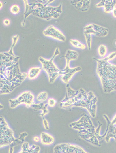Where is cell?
<instances>
[{
	"label": "cell",
	"mask_w": 116,
	"mask_h": 153,
	"mask_svg": "<svg viewBox=\"0 0 116 153\" xmlns=\"http://www.w3.org/2000/svg\"><path fill=\"white\" fill-rule=\"evenodd\" d=\"M111 124L113 125H116V114L111 121Z\"/></svg>",
	"instance_id": "cell-31"
},
{
	"label": "cell",
	"mask_w": 116,
	"mask_h": 153,
	"mask_svg": "<svg viewBox=\"0 0 116 153\" xmlns=\"http://www.w3.org/2000/svg\"><path fill=\"white\" fill-rule=\"evenodd\" d=\"M42 68L40 67H32L30 68L27 73V77L30 80L36 78L39 75Z\"/></svg>",
	"instance_id": "cell-21"
},
{
	"label": "cell",
	"mask_w": 116,
	"mask_h": 153,
	"mask_svg": "<svg viewBox=\"0 0 116 153\" xmlns=\"http://www.w3.org/2000/svg\"><path fill=\"white\" fill-rule=\"evenodd\" d=\"M116 5L115 0H102L96 4L95 7L97 8L103 7L105 13H110L112 12Z\"/></svg>",
	"instance_id": "cell-14"
},
{
	"label": "cell",
	"mask_w": 116,
	"mask_h": 153,
	"mask_svg": "<svg viewBox=\"0 0 116 153\" xmlns=\"http://www.w3.org/2000/svg\"><path fill=\"white\" fill-rule=\"evenodd\" d=\"M0 109H1L3 107V106L1 103L0 104Z\"/></svg>",
	"instance_id": "cell-34"
},
{
	"label": "cell",
	"mask_w": 116,
	"mask_h": 153,
	"mask_svg": "<svg viewBox=\"0 0 116 153\" xmlns=\"http://www.w3.org/2000/svg\"><path fill=\"white\" fill-rule=\"evenodd\" d=\"M97 62L96 73L106 93L116 90V65L103 58H93Z\"/></svg>",
	"instance_id": "cell-4"
},
{
	"label": "cell",
	"mask_w": 116,
	"mask_h": 153,
	"mask_svg": "<svg viewBox=\"0 0 116 153\" xmlns=\"http://www.w3.org/2000/svg\"><path fill=\"white\" fill-rule=\"evenodd\" d=\"M108 32L107 28L94 23L89 24L84 28L83 33L93 35L98 37H105Z\"/></svg>",
	"instance_id": "cell-10"
},
{
	"label": "cell",
	"mask_w": 116,
	"mask_h": 153,
	"mask_svg": "<svg viewBox=\"0 0 116 153\" xmlns=\"http://www.w3.org/2000/svg\"><path fill=\"white\" fill-rule=\"evenodd\" d=\"M78 53L76 51L72 50H68L66 52L65 55L63 56L66 61H70L76 60L78 56Z\"/></svg>",
	"instance_id": "cell-20"
},
{
	"label": "cell",
	"mask_w": 116,
	"mask_h": 153,
	"mask_svg": "<svg viewBox=\"0 0 116 153\" xmlns=\"http://www.w3.org/2000/svg\"><path fill=\"white\" fill-rule=\"evenodd\" d=\"M66 61L65 67L63 69L61 70V79L63 82L67 84L68 83L75 74L81 71V68L80 66L71 68L70 66V62L68 61Z\"/></svg>",
	"instance_id": "cell-11"
},
{
	"label": "cell",
	"mask_w": 116,
	"mask_h": 153,
	"mask_svg": "<svg viewBox=\"0 0 116 153\" xmlns=\"http://www.w3.org/2000/svg\"><path fill=\"white\" fill-rule=\"evenodd\" d=\"M42 118V123L44 128L46 130H48L49 129V124L47 120L44 117Z\"/></svg>",
	"instance_id": "cell-29"
},
{
	"label": "cell",
	"mask_w": 116,
	"mask_h": 153,
	"mask_svg": "<svg viewBox=\"0 0 116 153\" xmlns=\"http://www.w3.org/2000/svg\"><path fill=\"white\" fill-rule=\"evenodd\" d=\"M116 57V51L113 52L106 57L103 58L104 60L109 61L114 59Z\"/></svg>",
	"instance_id": "cell-26"
},
{
	"label": "cell",
	"mask_w": 116,
	"mask_h": 153,
	"mask_svg": "<svg viewBox=\"0 0 116 153\" xmlns=\"http://www.w3.org/2000/svg\"><path fill=\"white\" fill-rule=\"evenodd\" d=\"M48 98V94L46 91H43L39 93L36 97L37 100L42 102L46 100Z\"/></svg>",
	"instance_id": "cell-23"
},
{
	"label": "cell",
	"mask_w": 116,
	"mask_h": 153,
	"mask_svg": "<svg viewBox=\"0 0 116 153\" xmlns=\"http://www.w3.org/2000/svg\"><path fill=\"white\" fill-rule=\"evenodd\" d=\"M34 95L31 91H24L16 98L9 100L10 107L12 109H14L20 105L23 104L27 107H30L34 103Z\"/></svg>",
	"instance_id": "cell-8"
},
{
	"label": "cell",
	"mask_w": 116,
	"mask_h": 153,
	"mask_svg": "<svg viewBox=\"0 0 116 153\" xmlns=\"http://www.w3.org/2000/svg\"><path fill=\"white\" fill-rule=\"evenodd\" d=\"M45 36H48L61 41H64L66 37L63 33L52 25L48 27L43 32Z\"/></svg>",
	"instance_id": "cell-12"
},
{
	"label": "cell",
	"mask_w": 116,
	"mask_h": 153,
	"mask_svg": "<svg viewBox=\"0 0 116 153\" xmlns=\"http://www.w3.org/2000/svg\"><path fill=\"white\" fill-rule=\"evenodd\" d=\"M116 45V42H115V43Z\"/></svg>",
	"instance_id": "cell-36"
},
{
	"label": "cell",
	"mask_w": 116,
	"mask_h": 153,
	"mask_svg": "<svg viewBox=\"0 0 116 153\" xmlns=\"http://www.w3.org/2000/svg\"><path fill=\"white\" fill-rule=\"evenodd\" d=\"M16 139L4 117L0 116V147L10 145Z\"/></svg>",
	"instance_id": "cell-7"
},
{
	"label": "cell",
	"mask_w": 116,
	"mask_h": 153,
	"mask_svg": "<svg viewBox=\"0 0 116 153\" xmlns=\"http://www.w3.org/2000/svg\"><path fill=\"white\" fill-rule=\"evenodd\" d=\"M33 139L34 141L36 142H39L40 139L39 137L37 136H35L34 137Z\"/></svg>",
	"instance_id": "cell-32"
},
{
	"label": "cell",
	"mask_w": 116,
	"mask_h": 153,
	"mask_svg": "<svg viewBox=\"0 0 116 153\" xmlns=\"http://www.w3.org/2000/svg\"><path fill=\"white\" fill-rule=\"evenodd\" d=\"M40 150L39 146L33 144L30 146L28 142L24 141L22 144L21 150L19 153H38Z\"/></svg>",
	"instance_id": "cell-16"
},
{
	"label": "cell",
	"mask_w": 116,
	"mask_h": 153,
	"mask_svg": "<svg viewBox=\"0 0 116 153\" xmlns=\"http://www.w3.org/2000/svg\"><path fill=\"white\" fill-rule=\"evenodd\" d=\"M3 23L5 26H7L10 24V21L8 19H6L4 20Z\"/></svg>",
	"instance_id": "cell-30"
},
{
	"label": "cell",
	"mask_w": 116,
	"mask_h": 153,
	"mask_svg": "<svg viewBox=\"0 0 116 153\" xmlns=\"http://www.w3.org/2000/svg\"><path fill=\"white\" fill-rule=\"evenodd\" d=\"M28 136L27 133L26 132H24L20 133L19 135V137L16 139L14 141L10 144L9 150V153H13L14 152V148L16 146L22 144L24 142L25 138Z\"/></svg>",
	"instance_id": "cell-18"
},
{
	"label": "cell",
	"mask_w": 116,
	"mask_h": 153,
	"mask_svg": "<svg viewBox=\"0 0 116 153\" xmlns=\"http://www.w3.org/2000/svg\"><path fill=\"white\" fill-rule=\"evenodd\" d=\"M20 10L19 7L17 5H14L10 8V11L12 13L16 14L19 13Z\"/></svg>",
	"instance_id": "cell-27"
},
{
	"label": "cell",
	"mask_w": 116,
	"mask_h": 153,
	"mask_svg": "<svg viewBox=\"0 0 116 153\" xmlns=\"http://www.w3.org/2000/svg\"><path fill=\"white\" fill-rule=\"evenodd\" d=\"M70 42L71 44L74 47L84 49L86 48V45L82 43L80 41L76 39H70Z\"/></svg>",
	"instance_id": "cell-22"
},
{
	"label": "cell",
	"mask_w": 116,
	"mask_h": 153,
	"mask_svg": "<svg viewBox=\"0 0 116 153\" xmlns=\"http://www.w3.org/2000/svg\"><path fill=\"white\" fill-rule=\"evenodd\" d=\"M54 1L48 0L46 3L43 4L40 2L33 3L32 5V14L37 17L49 20L51 18H57L62 12V3L56 7L48 6V5Z\"/></svg>",
	"instance_id": "cell-5"
},
{
	"label": "cell",
	"mask_w": 116,
	"mask_h": 153,
	"mask_svg": "<svg viewBox=\"0 0 116 153\" xmlns=\"http://www.w3.org/2000/svg\"><path fill=\"white\" fill-rule=\"evenodd\" d=\"M56 103V100L53 98H50L48 100L47 103L48 106L51 107H54Z\"/></svg>",
	"instance_id": "cell-28"
},
{
	"label": "cell",
	"mask_w": 116,
	"mask_h": 153,
	"mask_svg": "<svg viewBox=\"0 0 116 153\" xmlns=\"http://www.w3.org/2000/svg\"><path fill=\"white\" fill-rule=\"evenodd\" d=\"M66 88L65 96L59 104L60 108L69 109L73 107L83 108L86 109L93 118L96 117L98 99L93 91L87 92L82 88L75 90L68 83Z\"/></svg>",
	"instance_id": "cell-2"
},
{
	"label": "cell",
	"mask_w": 116,
	"mask_h": 153,
	"mask_svg": "<svg viewBox=\"0 0 116 153\" xmlns=\"http://www.w3.org/2000/svg\"><path fill=\"white\" fill-rule=\"evenodd\" d=\"M103 117L107 122V127L106 129V133L105 138V140L107 143L109 142L110 139L113 138L116 142V126L112 125L108 116L105 114Z\"/></svg>",
	"instance_id": "cell-13"
},
{
	"label": "cell",
	"mask_w": 116,
	"mask_h": 153,
	"mask_svg": "<svg viewBox=\"0 0 116 153\" xmlns=\"http://www.w3.org/2000/svg\"><path fill=\"white\" fill-rule=\"evenodd\" d=\"M40 140L42 144L44 145H50L52 144L54 141L53 137L49 134L42 132L40 135Z\"/></svg>",
	"instance_id": "cell-19"
},
{
	"label": "cell",
	"mask_w": 116,
	"mask_h": 153,
	"mask_svg": "<svg viewBox=\"0 0 116 153\" xmlns=\"http://www.w3.org/2000/svg\"><path fill=\"white\" fill-rule=\"evenodd\" d=\"M55 153H87L80 146L68 143H62L55 145L53 149Z\"/></svg>",
	"instance_id": "cell-9"
},
{
	"label": "cell",
	"mask_w": 116,
	"mask_h": 153,
	"mask_svg": "<svg viewBox=\"0 0 116 153\" xmlns=\"http://www.w3.org/2000/svg\"><path fill=\"white\" fill-rule=\"evenodd\" d=\"M48 106L47 103H45L42 102L39 103H34L30 107L36 110H41L42 112L39 115L42 118L49 112V111L48 109Z\"/></svg>",
	"instance_id": "cell-17"
},
{
	"label": "cell",
	"mask_w": 116,
	"mask_h": 153,
	"mask_svg": "<svg viewBox=\"0 0 116 153\" xmlns=\"http://www.w3.org/2000/svg\"><path fill=\"white\" fill-rule=\"evenodd\" d=\"M112 12L113 16L116 18V7L113 9Z\"/></svg>",
	"instance_id": "cell-33"
},
{
	"label": "cell",
	"mask_w": 116,
	"mask_h": 153,
	"mask_svg": "<svg viewBox=\"0 0 116 153\" xmlns=\"http://www.w3.org/2000/svg\"><path fill=\"white\" fill-rule=\"evenodd\" d=\"M90 0H74L70 1L71 4L78 10L85 12L89 8L91 4Z\"/></svg>",
	"instance_id": "cell-15"
},
{
	"label": "cell",
	"mask_w": 116,
	"mask_h": 153,
	"mask_svg": "<svg viewBox=\"0 0 116 153\" xmlns=\"http://www.w3.org/2000/svg\"><path fill=\"white\" fill-rule=\"evenodd\" d=\"M60 54L58 47L55 49L52 57L49 60L42 57H39L38 60L42 65V68L47 73L50 83H53L57 77L61 75V70L59 69L54 63V58Z\"/></svg>",
	"instance_id": "cell-6"
},
{
	"label": "cell",
	"mask_w": 116,
	"mask_h": 153,
	"mask_svg": "<svg viewBox=\"0 0 116 153\" xmlns=\"http://www.w3.org/2000/svg\"><path fill=\"white\" fill-rule=\"evenodd\" d=\"M2 3L0 2V8H1L2 6Z\"/></svg>",
	"instance_id": "cell-35"
},
{
	"label": "cell",
	"mask_w": 116,
	"mask_h": 153,
	"mask_svg": "<svg viewBox=\"0 0 116 153\" xmlns=\"http://www.w3.org/2000/svg\"><path fill=\"white\" fill-rule=\"evenodd\" d=\"M98 126L95 128L90 117L88 115L83 114L78 120L69 124L71 128L77 130L78 135L82 139L95 146L100 147L105 140L106 133L105 131L102 135L100 134L102 124L97 121Z\"/></svg>",
	"instance_id": "cell-3"
},
{
	"label": "cell",
	"mask_w": 116,
	"mask_h": 153,
	"mask_svg": "<svg viewBox=\"0 0 116 153\" xmlns=\"http://www.w3.org/2000/svg\"><path fill=\"white\" fill-rule=\"evenodd\" d=\"M85 37L87 46L88 49L90 50L91 49L92 43V35L91 34L84 33Z\"/></svg>",
	"instance_id": "cell-25"
},
{
	"label": "cell",
	"mask_w": 116,
	"mask_h": 153,
	"mask_svg": "<svg viewBox=\"0 0 116 153\" xmlns=\"http://www.w3.org/2000/svg\"><path fill=\"white\" fill-rule=\"evenodd\" d=\"M0 95L9 94L20 86L27 77V74L20 71L19 56L15 55L13 49L0 52Z\"/></svg>",
	"instance_id": "cell-1"
},
{
	"label": "cell",
	"mask_w": 116,
	"mask_h": 153,
	"mask_svg": "<svg viewBox=\"0 0 116 153\" xmlns=\"http://www.w3.org/2000/svg\"><path fill=\"white\" fill-rule=\"evenodd\" d=\"M98 52L100 57L103 58L104 57L107 52V48L106 46L101 44L98 48Z\"/></svg>",
	"instance_id": "cell-24"
}]
</instances>
